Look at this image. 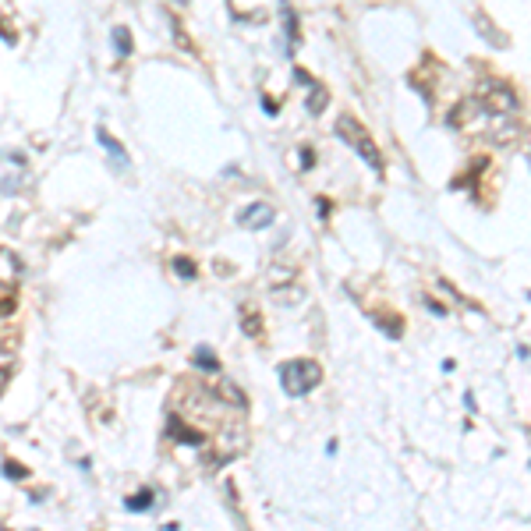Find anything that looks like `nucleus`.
I'll return each mask as SVG.
<instances>
[{
    "label": "nucleus",
    "instance_id": "f257e3e1",
    "mask_svg": "<svg viewBox=\"0 0 531 531\" xmlns=\"http://www.w3.org/2000/svg\"><path fill=\"white\" fill-rule=\"evenodd\" d=\"M319 383H322V368L312 358H294V361H284L280 365V386L287 397H305L312 393Z\"/></svg>",
    "mask_w": 531,
    "mask_h": 531
},
{
    "label": "nucleus",
    "instance_id": "f03ea898",
    "mask_svg": "<svg viewBox=\"0 0 531 531\" xmlns=\"http://www.w3.org/2000/svg\"><path fill=\"white\" fill-rule=\"evenodd\" d=\"M475 103L482 106L485 113H493V117H517V113H521V100H517V93H514L507 82H500V78L482 82V86H478V93H475Z\"/></svg>",
    "mask_w": 531,
    "mask_h": 531
},
{
    "label": "nucleus",
    "instance_id": "7ed1b4c3",
    "mask_svg": "<svg viewBox=\"0 0 531 531\" xmlns=\"http://www.w3.org/2000/svg\"><path fill=\"white\" fill-rule=\"evenodd\" d=\"M336 138H344V142H347V145H351L372 170H376V174H383V156H379L376 142L368 138V131H365V124H361L358 117H347V113H344V117L336 120Z\"/></svg>",
    "mask_w": 531,
    "mask_h": 531
},
{
    "label": "nucleus",
    "instance_id": "20e7f679",
    "mask_svg": "<svg viewBox=\"0 0 531 531\" xmlns=\"http://www.w3.org/2000/svg\"><path fill=\"white\" fill-rule=\"evenodd\" d=\"M18 277H21L18 259H14L11 252H0V312H4V309H11V301H14V287H18Z\"/></svg>",
    "mask_w": 531,
    "mask_h": 531
},
{
    "label": "nucleus",
    "instance_id": "39448f33",
    "mask_svg": "<svg viewBox=\"0 0 531 531\" xmlns=\"http://www.w3.org/2000/svg\"><path fill=\"white\" fill-rule=\"evenodd\" d=\"M273 220H277V210L266 206V202H252L248 210L237 212V227H244V230H262V227H269Z\"/></svg>",
    "mask_w": 531,
    "mask_h": 531
},
{
    "label": "nucleus",
    "instance_id": "423d86ee",
    "mask_svg": "<svg viewBox=\"0 0 531 531\" xmlns=\"http://www.w3.org/2000/svg\"><path fill=\"white\" fill-rule=\"evenodd\" d=\"M96 138H100V145L106 149V156H110L113 163H120V167L128 163V156H124V145H120V142H117V138H113L106 128H96Z\"/></svg>",
    "mask_w": 531,
    "mask_h": 531
},
{
    "label": "nucleus",
    "instance_id": "0eeeda50",
    "mask_svg": "<svg viewBox=\"0 0 531 531\" xmlns=\"http://www.w3.org/2000/svg\"><path fill=\"white\" fill-rule=\"evenodd\" d=\"M153 503H156L153 489H142L138 496H128V500H124V507H128L131 514H145V510H153Z\"/></svg>",
    "mask_w": 531,
    "mask_h": 531
},
{
    "label": "nucleus",
    "instance_id": "6e6552de",
    "mask_svg": "<svg viewBox=\"0 0 531 531\" xmlns=\"http://www.w3.org/2000/svg\"><path fill=\"white\" fill-rule=\"evenodd\" d=\"M170 266H174V273H177V277H185V280H195V277H199V269H195V262H192L188 255H177Z\"/></svg>",
    "mask_w": 531,
    "mask_h": 531
},
{
    "label": "nucleus",
    "instance_id": "1a4fd4ad",
    "mask_svg": "<svg viewBox=\"0 0 531 531\" xmlns=\"http://www.w3.org/2000/svg\"><path fill=\"white\" fill-rule=\"evenodd\" d=\"M195 365L206 368V372H220V361H216V354L210 347H195Z\"/></svg>",
    "mask_w": 531,
    "mask_h": 531
},
{
    "label": "nucleus",
    "instance_id": "9d476101",
    "mask_svg": "<svg viewBox=\"0 0 531 531\" xmlns=\"http://www.w3.org/2000/svg\"><path fill=\"white\" fill-rule=\"evenodd\" d=\"M113 46H117V53H120V57H128V53H131V32H128L124 25H117V29H113Z\"/></svg>",
    "mask_w": 531,
    "mask_h": 531
},
{
    "label": "nucleus",
    "instance_id": "9b49d317",
    "mask_svg": "<svg viewBox=\"0 0 531 531\" xmlns=\"http://www.w3.org/2000/svg\"><path fill=\"white\" fill-rule=\"evenodd\" d=\"M284 29H287V39H291V50H294L301 39H298V14H294L291 7L284 11Z\"/></svg>",
    "mask_w": 531,
    "mask_h": 531
},
{
    "label": "nucleus",
    "instance_id": "f8f14e48",
    "mask_svg": "<svg viewBox=\"0 0 531 531\" xmlns=\"http://www.w3.org/2000/svg\"><path fill=\"white\" fill-rule=\"evenodd\" d=\"M326 110V89L312 86V96H309V113H322Z\"/></svg>",
    "mask_w": 531,
    "mask_h": 531
},
{
    "label": "nucleus",
    "instance_id": "ddd939ff",
    "mask_svg": "<svg viewBox=\"0 0 531 531\" xmlns=\"http://www.w3.org/2000/svg\"><path fill=\"white\" fill-rule=\"evenodd\" d=\"M4 475L7 478H14V482H21V478H29V471L18 464V460H4Z\"/></svg>",
    "mask_w": 531,
    "mask_h": 531
},
{
    "label": "nucleus",
    "instance_id": "4468645a",
    "mask_svg": "<svg viewBox=\"0 0 531 531\" xmlns=\"http://www.w3.org/2000/svg\"><path fill=\"white\" fill-rule=\"evenodd\" d=\"M244 333L248 336H259V319L252 316V312H244Z\"/></svg>",
    "mask_w": 531,
    "mask_h": 531
},
{
    "label": "nucleus",
    "instance_id": "2eb2a0df",
    "mask_svg": "<svg viewBox=\"0 0 531 531\" xmlns=\"http://www.w3.org/2000/svg\"><path fill=\"white\" fill-rule=\"evenodd\" d=\"M425 309H428V312H435V316H446V305H439L435 298H425Z\"/></svg>",
    "mask_w": 531,
    "mask_h": 531
},
{
    "label": "nucleus",
    "instance_id": "dca6fc26",
    "mask_svg": "<svg viewBox=\"0 0 531 531\" xmlns=\"http://www.w3.org/2000/svg\"><path fill=\"white\" fill-rule=\"evenodd\" d=\"M312 163H316V156H312V149H309V145H305V149H301V167H305V170H309V167H312Z\"/></svg>",
    "mask_w": 531,
    "mask_h": 531
},
{
    "label": "nucleus",
    "instance_id": "f3484780",
    "mask_svg": "<svg viewBox=\"0 0 531 531\" xmlns=\"http://www.w3.org/2000/svg\"><path fill=\"white\" fill-rule=\"evenodd\" d=\"M174 4H181V7H185V4H192V0H174Z\"/></svg>",
    "mask_w": 531,
    "mask_h": 531
},
{
    "label": "nucleus",
    "instance_id": "a211bd4d",
    "mask_svg": "<svg viewBox=\"0 0 531 531\" xmlns=\"http://www.w3.org/2000/svg\"><path fill=\"white\" fill-rule=\"evenodd\" d=\"M0 531H7V528H0Z\"/></svg>",
    "mask_w": 531,
    "mask_h": 531
}]
</instances>
